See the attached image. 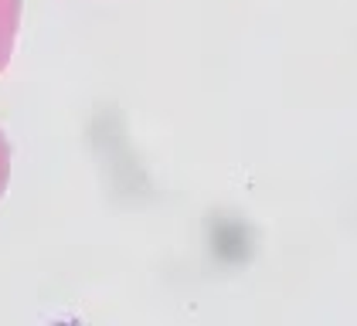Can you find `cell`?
<instances>
[{
	"label": "cell",
	"mask_w": 357,
	"mask_h": 326,
	"mask_svg": "<svg viewBox=\"0 0 357 326\" xmlns=\"http://www.w3.org/2000/svg\"><path fill=\"white\" fill-rule=\"evenodd\" d=\"M21 27V0H0V72L7 68Z\"/></svg>",
	"instance_id": "1"
},
{
	"label": "cell",
	"mask_w": 357,
	"mask_h": 326,
	"mask_svg": "<svg viewBox=\"0 0 357 326\" xmlns=\"http://www.w3.org/2000/svg\"><path fill=\"white\" fill-rule=\"evenodd\" d=\"M7 177H10V146H7V139L0 133V197L7 190Z\"/></svg>",
	"instance_id": "2"
}]
</instances>
